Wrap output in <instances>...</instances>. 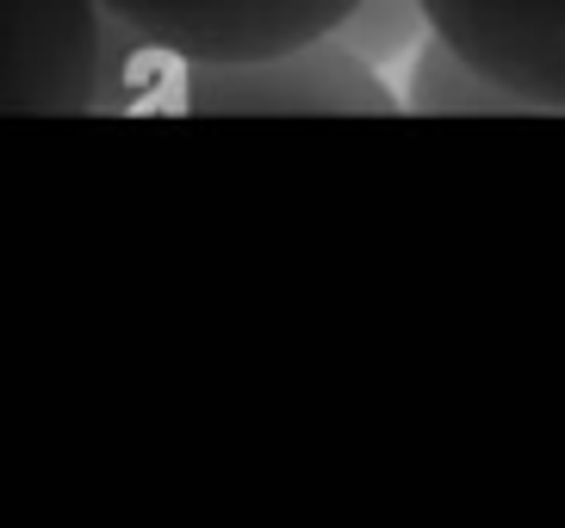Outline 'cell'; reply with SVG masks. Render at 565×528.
<instances>
[{"instance_id":"4","label":"cell","mask_w":565,"mask_h":528,"mask_svg":"<svg viewBox=\"0 0 565 528\" xmlns=\"http://www.w3.org/2000/svg\"><path fill=\"white\" fill-rule=\"evenodd\" d=\"M423 13L522 113H565V0H423Z\"/></svg>"},{"instance_id":"2","label":"cell","mask_w":565,"mask_h":528,"mask_svg":"<svg viewBox=\"0 0 565 528\" xmlns=\"http://www.w3.org/2000/svg\"><path fill=\"white\" fill-rule=\"evenodd\" d=\"M181 106L186 113H349V118H380L398 113L392 87L380 68L354 56L335 32L305 38V44L267 50V56H236V63H181Z\"/></svg>"},{"instance_id":"6","label":"cell","mask_w":565,"mask_h":528,"mask_svg":"<svg viewBox=\"0 0 565 528\" xmlns=\"http://www.w3.org/2000/svg\"><path fill=\"white\" fill-rule=\"evenodd\" d=\"M423 32H429L423 0H354L349 13H342V25H335V38H342L354 56H366V63L404 56Z\"/></svg>"},{"instance_id":"3","label":"cell","mask_w":565,"mask_h":528,"mask_svg":"<svg viewBox=\"0 0 565 528\" xmlns=\"http://www.w3.org/2000/svg\"><path fill=\"white\" fill-rule=\"evenodd\" d=\"M354 0H100V13L168 63H236L342 25Z\"/></svg>"},{"instance_id":"1","label":"cell","mask_w":565,"mask_h":528,"mask_svg":"<svg viewBox=\"0 0 565 528\" xmlns=\"http://www.w3.org/2000/svg\"><path fill=\"white\" fill-rule=\"evenodd\" d=\"M118 25L100 0H0V113H106Z\"/></svg>"},{"instance_id":"5","label":"cell","mask_w":565,"mask_h":528,"mask_svg":"<svg viewBox=\"0 0 565 528\" xmlns=\"http://www.w3.org/2000/svg\"><path fill=\"white\" fill-rule=\"evenodd\" d=\"M411 113L441 118V113H522V106H515L498 82H484V75L466 63L448 38H429V44H416Z\"/></svg>"}]
</instances>
